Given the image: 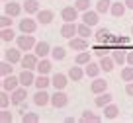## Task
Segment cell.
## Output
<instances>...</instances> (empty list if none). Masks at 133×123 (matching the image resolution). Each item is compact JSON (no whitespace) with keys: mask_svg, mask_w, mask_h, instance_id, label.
Here are the masks:
<instances>
[{"mask_svg":"<svg viewBox=\"0 0 133 123\" xmlns=\"http://www.w3.org/2000/svg\"><path fill=\"white\" fill-rule=\"evenodd\" d=\"M20 84V76H14V74H8V76L2 78V90H8V92H14Z\"/></svg>","mask_w":133,"mask_h":123,"instance_id":"obj_4","label":"cell"},{"mask_svg":"<svg viewBox=\"0 0 133 123\" xmlns=\"http://www.w3.org/2000/svg\"><path fill=\"white\" fill-rule=\"evenodd\" d=\"M12 70H14V66H12V63H10V61H6V59H4V61L0 63V74H2V78L8 76V74H12Z\"/></svg>","mask_w":133,"mask_h":123,"instance_id":"obj_31","label":"cell"},{"mask_svg":"<svg viewBox=\"0 0 133 123\" xmlns=\"http://www.w3.org/2000/svg\"><path fill=\"white\" fill-rule=\"evenodd\" d=\"M4 57H6V61H10L12 65H16V63L22 61V49L20 47H10L8 51H4Z\"/></svg>","mask_w":133,"mask_h":123,"instance_id":"obj_12","label":"cell"},{"mask_svg":"<svg viewBox=\"0 0 133 123\" xmlns=\"http://www.w3.org/2000/svg\"><path fill=\"white\" fill-rule=\"evenodd\" d=\"M84 66H86V69H84V72H86V76H88V78H96V76L100 74V70H102L100 63L96 65V63H92V61L88 63V65H84Z\"/></svg>","mask_w":133,"mask_h":123,"instance_id":"obj_22","label":"cell"},{"mask_svg":"<svg viewBox=\"0 0 133 123\" xmlns=\"http://www.w3.org/2000/svg\"><path fill=\"white\" fill-rule=\"evenodd\" d=\"M22 12H24V4H18L14 0H10V2L4 4V14H8V16H12V18H18Z\"/></svg>","mask_w":133,"mask_h":123,"instance_id":"obj_6","label":"cell"},{"mask_svg":"<svg viewBox=\"0 0 133 123\" xmlns=\"http://www.w3.org/2000/svg\"><path fill=\"white\" fill-rule=\"evenodd\" d=\"M84 76H86V72H84V70L80 69V65L71 66V69H69V78H71L72 82H78V80H82Z\"/></svg>","mask_w":133,"mask_h":123,"instance_id":"obj_19","label":"cell"},{"mask_svg":"<svg viewBox=\"0 0 133 123\" xmlns=\"http://www.w3.org/2000/svg\"><path fill=\"white\" fill-rule=\"evenodd\" d=\"M4 2H10V0H4Z\"/></svg>","mask_w":133,"mask_h":123,"instance_id":"obj_49","label":"cell"},{"mask_svg":"<svg viewBox=\"0 0 133 123\" xmlns=\"http://www.w3.org/2000/svg\"><path fill=\"white\" fill-rule=\"evenodd\" d=\"M22 121H24V123H37L39 115L37 113H24V115H22Z\"/></svg>","mask_w":133,"mask_h":123,"instance_id":"obj_38","label":"cell"},{"mask_svg":"<svg viewBox=\"0 0 133 123\" xmlns=\"http://www.w3.org/2000/svg\"><path fill=\"white\" fill-rule=\"evenodd\" d=\"M16 45L20 47L22 51H31L35 47V37L31 33H24V35H18L16 37Z\"/></svg>","mask_w":133,"mask_h":123,"instance_id":"obj_1","label":"cell"},{"mask_svg":"<svg viewBox=\"0 0 133 123\" xmlns=\"http://www.w3.org/2000/svg\"><path fill=\"white\" fill-rule=\"evenodd\" d=\"M16 37V33L12 31V28H2L0 29V39L2 41H12Z\"/></svg>","mask_w":133,"mask_h":123,"instance_id":"obj_35","label":"cell"},{"mask_svg":"<svg viewBox=\"0 0 133 123\" xmlns=\"http://www.w3.org/2000/svg\"><path fill=\"white\" fill-rule=\"evenodd\" d=\"M35 16H37V22H39V24L47 25V24H51V22H53L55 14H53V10H39Z\"/></svg>","mask_w":133,"mask_h":123,"instance_id":"obj_17","label":"cell"},{"mask_svg":"<svg viewBox=\"0 0 133 123\" xmlns=\"http://www.w3.org/2000/svg\"><path fill=\"white\" fill-rule=\"evenodd\" d=\"M69 47H71L72 51H86L88 49V41L86 37H72V39H69Z\"/></svg>","mask_w":133,"mask_h":123,"instance_id":"obj_8","label":"cell"},{"mask_svg":"<svg viewBox=\"0 0 133 123\" xmlns=\"http://www.w3.org/2000/svg\"><path fill=\"white\" fill-rule=\"evenodd\" d=\"M106 90H108V82H106L104 78H98V76H96L94 82L90 84V92L98 96V94H102V92H106Z\"/></svg>","mask_w":133,"mask_h":123,"instance_id":"obj_11","label":"cell"},{"mask_svg":"<svg viewBox=\"0 0 133 123\" xmlns=\"http://www.w3.org/2000/svg\"><path fill=\"white\" fill-rule=\"evenodd\" d=\"M82 22L94 28V25L100 22V12L98 10H86V12H82Z\"/></svg>","mask_w":133,"mask_h":123,"instance_id":"obj_9","label":"cell"},{"mask_svg":"<svg viewBox=\"0 0 133 123\" xmlns=\"http://www.w3.org/2000/svg\"><path fill=\"white\" fill-rule=\"evenodd\" d=\"M0 121H2V123L12 121V113H10L8 110H2V111H0Z\"/></svg>","mask_w":133,"mask_h":123,"instance_id":"obj_42","label":"cell"},{"mask_svg":"<svg viewBox=\"0 0 133 123\" xmlns=\"http://www.w3.org/2000/svg\"><path fill=\"white\" fill-rule=\"evenodd\" d=\"M125 10H127L125 2H112V8H110V14H112L114 18H121V16L125 14Z\"/></svg>","mask_w":133,"mask_h":123,"instance_id":"obj_20","label":"cell"},{"mask_svg":"<svg viewBox=\"0 0 133 123\" xmlns=\"http://www.w3.org/2000/svg\"><path fill=\"white\" fill-rule=\"evenodd\" d=\"M53 86H55V90H65L66 88V84H69V74H63V72H57L53 78Z\"/></svg>","mask_w":133,"mask_h":123,"instance_id":"obj_13","label":"cell"},{"mask_svg":"<svg viewBox=\"0 0 133 123\" xmlns=\"http://www.w3.org/2000/svg\"><path fill=\"white\" fill-rule=\"evenodd\" d=\"M51 66H53V65H51V61H47V59L43 57L41 61L37 63V72L39 74H49L51 72Z\"/></svg>","mask_w":133,"mask_h":123,"instance_id":"obj_28","label":"cell"},{"mask_svg":"<svg viewBox=\"0 0 133 123\" xmlns=\"http://www.w3.org/2000/svg\"><path fill=\"white\" fill-rule=\"evenodd\" d=\"M125 94L133 98V80H131V82H127V86H125Z\"/></svg>","mask_w":133,"mask_h":123,"instance_id":"obj_43","label":"cell"},{"mask_svg":"<svg viewBox=\"0 0 133 123\" xmlns=\"http://www.w3.org/2000/svg\"><path fill=\"white\" fill-rule=\"evenodd\" d=\"M80 121H92V123H98L100 121V115H96V113H92V111H84L82 113V117H80Z\"/></svg>","mask_w":133,"mask_h":123,"instance_id":"obj_36","label":"cell"},{"mask_svg":"<svg viewBox=\"0 0 133 123\" xmlns=\"http://www.w3.org/2000/svg\"><path fill=\"white\" fill-rule=\"evenodd\" d=\"M35 74H33V70H29V69H24L22 70V74H20V84L22 86H31V84H35Z\"/></svg>","mask_w":133,"mask_h":123,"instance_id":"obj_10","label":"cell"},{"mask_svg":"<svg viewBox=\"0 0 133 123\" xmlns=\"http://www.w3.org/2000/svg\"><path fill=\"white\" fill-rule=\"evenodd\" d=\"M117 43H119V45H123V47H127V45H129V37H119V39H117Z\"/></svg>","mask_w":133,"mask_h":123,"instance_id":"obj_44","label":"cell"},{"mask_svg":"<svg viewBox=\"0 0 133 123\" xmlns=\"http://www.w3.org/2000/svg\"><path fill=\"white\" fill-rule=\"evenodd\" d=\"M114 61H116V65H127V53H125L121 47H117V49H114L112 53Z\"/></svg>","mask_w":133,"mask_h":123,"instance_id":"obj_23","label":"cell"},{"mask_svg":"<svg viewBox=\"0 0 133 123\" xmlns=\"http://www.w3.org/2000/svg\"><path fill=\"white\" fill-rule=\"evenodd\" d=\"M37 63H39V57H37L35 53H25L24 57H22L20 65L24 66V69H29V70H33V69H37Z\"/></svg>","mask_w":133,"mask_h":123,"instance_id":"obj_5","label":"cell"},{"mask_svg":"<svg viewBox=\"0 0 133 123\" xmlns=\"http://www.w3.org/2000/svg\"><path fill=\"white\" fill-rule=\"evenodd\" d=\"M106 53H108V51H106V47H98V51H96V55H98V57H104Z\"/></svg>","mask_w":133,"mask_h":123,"instance_id":"obj_45","label":"cell"},{"mask_svg":"<svg viewBox=\"0 0 133 123\" xmlns=\"http://www.w3.org/2000/svg\"><path fill=\"white\" fill-rule=\"evenodd\" d=\"M33 51H35V55L37 57H47V55L51 53V47H49V43L47 41H39V43H35V47H33Z\"/></svg>","mask_w":133,"mask_h":123,"instance_id":"obj_18","label":"cell"},{"mask_svg":"<svg viewBox=\"0 0 133 123\" xmlns=\"http://www.w3.org/2000/svg\"><path fill=\"white\" fill-rule=\"evenodd\" d=\"M51 57L55 59V61H63V59L66 57V51H65V47H53V49H51Z\"/></svg>","mask_w":133,"mask_h":123,"instance_id":"obj_29","label":"cell"},{"mask_svg":"<svg viewBox=\"0 0 133 123\" xmlns=\"http://www.w3.org/2000/svg\"><path fill=\"white\" fill-rule=\"evenodd\" d=\"M127 65H133V49L127 53Z\"/></svg>","mask_w":133,"mask_h":123,"instance_id":"obj_46","label":"cell"},{"mask_svg":"<svg viewBox=\"0 0 133 123\" xmlns=\"http://www.w3.org/2000/svg\"><path fill=\"white\" fill-rule=\"evenodd\" d=\"M100 66H102V70H104V72H112L114 66H116V61H114V57L104 55V57H100Z\"/></svg>","mask_w":133,"mask_h":123,"instance_id":"obj_21","label":"cell"},{"mask_svg":"<svg viewBox=\"0 0 133 123\" xmlns=\"http://www.w3.org/2000/svg\"><path fill=\"white\" fill-rule=\"evenodd\" d=\"M61 18L65 22H75L76 18H78V10H76V6H65V8L61 10Z\"/></svg>","mask_w":133,"mask_h":123,"instance_id":"obj_14","label":"cell"},{"mask_svg":"<svg viewBox=\"0 0 133 123\" xmlns=\"http://www.w3.org/2000/svg\"><path fill=\"white\" fill-rule=\"evenodd\" d=\"M61 35L65 37V39H72V37L78 35V25L75 24V22H65L61 28Z\"/></svg>","mask_w":133,"mask_h":123,"instance_id":"obj_3","label":"cell"},{"mask_svg":"<svg viewBox=\"0 0 133 123\" xmlns=\"http://www.w3.org/2000/svg\"><path fill=\"white\" fill-rule=\"evenodd\" d=\"M35 29H37V18H35V20H31V18L20 20V31L22 33H33Z\"/></svg>","mask_w":133,"mask_h":123,"instance_id":"obj_7","label":"cell"},{"mask_svg":"<svg viewBox=\"0 0 133 123\" xmlns=\"http://www.w3.org/2000/svg\"><path fill=\"white\" fill-rule=\"evenodd\" d=\"M49 84H53V80L47 78V74H39V76L35 78V86H37V90H45Z\"/></svg>","mask_w":133,"mask_h":123,"instance_id":"obj_26","label":"cell"},{"mask_svg":"<svg viewBox=\"0 0 133 123\" xmlns=\"http://www.w3.org/2000/svg\"><path fill=\"white\" fill-rule=\"evenodd\" d=\"M10 100H12V96L8 98V90H2V94H0V106H2V110H6V107H8Z\"/></svg>","mask_w":133,"mask_h":123,"instance_id":"obj_39","label":"cell"},{"mask_svg":"<svg viewBox=\"0 0 133 123\" xmlns=\"http://www.w3.org/2000/svg\"><path fill=\"white\" fill-rule=\"evenodd\" d=\"M75 63L76 65H88V63H90V53H88V51H80L78 55H76V59H75Z\"/></svg>","mask_w":133,"mask_h":123,"instance_id":"obj_32","label":"cell"},{"mask_svg":"<svg viewBox=\"0 0 133 123\" xmlns=\"http://www.w3.org/2000/svg\"><path fill=\"white\" fill-rule=\"evenodd\" d=\"M121 80L123 82H131L133 80V65L123 66V70H121Z\"/></svg>","mask_w":133,"mask_h":123,"instance_id":"obj_33","label":"cell"},{"mask_svg":"<svg viewBox=\"0 0 133 123\" xmlns=\"http://www.w3.org/2000/svg\"><path fill=\"white\" fill-rule=\"evenodd\" d=\"M24 10H25V14H37L39 12V2L37 0H25Z\"/></svg>","mask_w":133,"mask_h":123,"instance_id":"obj_27","label":"cell"},{"mask_svg":"<svg viewBox=\"0 0 133 123\" xmlns=\"http://www.w3.org/2000/svg\"><path fill=\"white\" fill-rule=\"evenodd\" d=\"M66 104H69V96H66L63 90H55V94L51 96V106L57 107V110H61V107H65Z\"/></svg>","mask_w":133,"mask_h":123,"instance_id":"obj_2","label":"cell"},{"mask_svg":"<svg viewBox=\"0 0 133 123\" xmlns=\"http://www.w3.org/2000/svg\"><path fill=\"white\" fill-rule=\"evenodd\" d=\"M112 100H114L112 94H108V92H102V94H98V98L94 100V104H96L98 107H106L108 104H112Z\"/></svg>","mask_w":133,"mask_h":123,"instance_id":"obj_24","label":"cell"},{"mask_svg":"<svg viewBox=\"0 0 133 123\" xmlns=\"http://www.w3.org/2000/svg\"><path fill=\"white\" fill-rule=\"evenodd\" d=\"M25 98H28V88L25 86H18L16 90L12 92V104H16V106H20Z\"/></svg>","mask_w":133,"mask_h":123,"instance_id":"obj_16","label":"cell"},{"mask_svg":"<svg viewBox=\"0 0 133 123\" xmlns=\"http://www.w3.org/2000/svg\"><path fill=\"white\" fill-rule=\"evenodd\" d=\"M0 25H2V28H12V16L2 14V16H0Z\"/></svg>","mask_w":133,"mask_h":123,"instance_id":"obj_40","label":"cell"},{"mask_svg":"<svg viewBox=\"0 0 133 123\" xmlns=\"http://www.w3.org/2000/svg\"><path fill=\"white\" fill-rule=\"evenodd\" d=\"M96 39H98V41H108L110 39V37H108V29H104V28L98 29V31H96Z\"/></svg>","mask_w":133,"mask_h":123,"instance_id":"obj_41","label":"cell"},{"mask_svg":"<svg viewBox=\"0 0 133 123\" xmlns=\"http://www.w3.org/2000/svg\"><path fill=\"white\" fill-rule=\"evenodd\" d=\"M117 113H119V107L116 106V104H108V106L104 107V115L106 119H116Z\"/></svg>","mask_w":133,"mask_h":123,"instance_id":"obj_25","label":"cell"},{"mask_svg":"<svg viewBox=\"0 0 133 123\" xmlns=\"http://www.w3.org/2000/svg\"><path fill=\"white\" fill-rule=\"evenodd\" d=\"M90 0H76L75 2V6H76V10L78 12H86V10H90Z\"/></svg>","mask_w":133,"mask_h":123,"instance_id":"obj_37","label":"cell"},{"mask_svg":"<svg viewBox=\"0 0 133 123\" xmlns=\"http://www.w3.org/2000/svg\"><path fill=\"white\" fill-rule=\"evenodd\" d=\"M78 35H80V37H86V39H88V37L92 35V25L84 24V22H82V24H78Z\"/></svg>","mask_w":133,"mask_h":123,"instance_id":"obj_34","label":"cell"},{"mask_svg":"<svg viewBox=\"0 0 133 123\" xmlns=\"http://www.w3.org/2000/svg\"><path fill=\"white\" fill-rule=\"evenodd\" d=\"M110 8H112V2H110V0H98V2H96V10H98L100 14H108Z\"/></svg>","mask_w":133,"mask_h":123,"instance_id":"obj_30","label":"cell"},{"mask_svg":"<svg viewBox=\"0 0 133 123\" xmlns=\"http://www.w3.org/2000/svg\"><path fill=\"white\" fill-rule=\"evenodd\" d=\"M131 35H133V25H131Z\"/></svg>","mask_w":133,"mask_h":123,"instance_id":"obj_48","label":"cell"},{"mask_svg":"<svg viewBox=\"0 0 133 123\" xmlns=\"http://www.w3.org/2000/svg\"><path fill=\"white\" fill-rule=\"evenodd\" d=\"M33 104L39 106V107H43V106H47V104H51V96L47 94L45 90H37L35 96H33Z\"/></svg>","mask_w":133,"mask_h":123,"instance_id":"obj_15","label":"cell"},{"mask_svg":"<svg viewBox=\"0 0 133 123\" xmlns=\"http://www.w3.org/2000/svg\"><path fill=\"white\" fill-rule=\"evenodd\" d=\"M123 2H125V6H127V8L133 10V0H123Z\"/></svg>","mask_w":133,"mask_h":123,"instance_id":"obj_47","label":"cell"}]
</instances>
